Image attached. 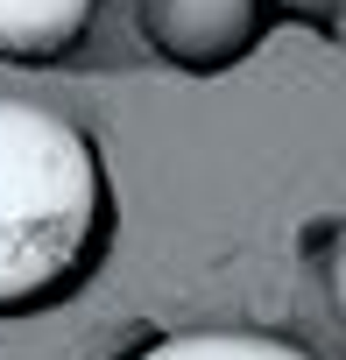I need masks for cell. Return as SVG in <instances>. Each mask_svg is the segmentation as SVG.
<instances>
[{
	"label": "cell",
	"mask_w": 346,
	"mask_h": 360,
	"mask_svg": "<svg viewBox=\"0 0 346 360\" xmlns=\"http://www.w3.org/2000/svg\"><path fill=\"white\" fill-rule=\"evenodd\" d=\"M99 226V155L78 120L0 92V304H29L78 269Z\"/></svg>",
	"instance_id": "cell-1"
},
{
	"label": "cell",
	"mask_w": 346,
	"mask_h": 360,
	"mask_svg": "<svg viewBox=\"0 0 346 360\" xmlns=\"http://www.w3.org/2000/svg\"><path fill=\"white\" fill-rule=\"evenodd\" d=\"M141 22L162 57L219 71L255 43V0H141Z\"/></svg>",
	"instance_id": "cell-2"
},
{
	"label": "cell",
	"mask_w": 346,
	"mask_h": 360,
	"mask_svg": "<svg viewBox=\"0 0 346 360\" xmlns=\"http://www.w3.org/2000/svg\"><path fill=\"white\" fill-rule=\"evenodd\" d=\"M99 0H0V57H50L85 36Z\"/></svg>",
	"instance_id": "cell-3"
},
{
	"label": "cell",
	"mask_w": 346,
	"mask_h": 360,
	"mask_svg": "<svg viewBox=\"0 0 346 360\" xmlns=\"http://www.w3.org/2000/svg\"><path fill=\"white\" fill-rule=\"evenodd\" d=\"M141 360H318L276 332H177V339H162L148 346Z\"/></svg>",
	"instance_id": "cell-4"
},
{
	"label": "cell",
	"mask_w": 346,
	"mask_h": 360,
	"mask_svg": "<svg viewBox=\"0 0 346 360\" xmlns=\"http://www.w3.org/2000/svg\"><path fill=\"white\" fill-rule=\"evenodd\" d=\"M325 290H332V311H339V325H346V248L332 255V269H325Z\"/></svg>",
	"instance_id": "cell-5"
},
{
	"label": "cell",
	"mask_w": 346,
	"mask_h": 360,
	"mask_svg": "<svg viewBox=\"0 0 346 360\" xmlns=\"http://www.w3.org/2000/svg\"><path fill=\"white\" fill-rule=\"evenodd\" d=\"M290 8H339V0H290Z\"/></svg>",
	"instance_id": "cell-6"
},
{
	"label": "cell",
	"mask_w": 346,
	"mask_h": 360,
	"mask_svg": "<svg viewBox=\"0 0 346 360\" xmlns=\"http://www.w3.org/2000/svg\"><path fill=\"white\" fill-rule=\"evenodd\" d=\"M339 22H346V0H339Z\"/></svg>",
	"instance_id": "cell-7"
}]
</instances>
